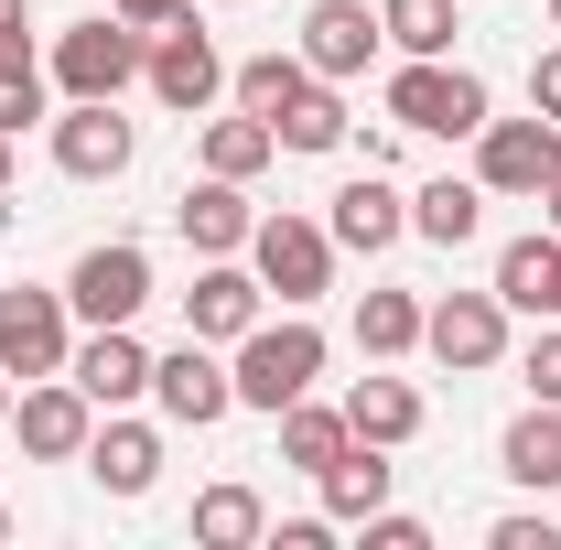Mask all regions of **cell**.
Listing matches in <instances>:
<instances>
[{
  "mask_svg": "<svg viewBox=\"0 0 561 550\" xmlns=\"http://www.w3.org/2000/svg\"><path fill=\"white\" fill-rule=\"evenodd\" d=\"M227 378H238V411H271L280 421L313 378H324V335L280 302V324H249V335H238V367H227Z\"/></svg>",
  "mask_w": 561,
  "mask_h": 550,
  "instance_id": "cell-1",
  "label": "cell"
},
{
  "mask_svg": "<svg viewBox=\"0 0 561 550\" xmlns=\"http://www.w3.org/2000/svg\"><path fill=\"white\" fill-rule=\"evenodd\" d=\"M389 119H400V130H432V140H476L496 108H486V76H476V66L411 55V66L389 76Z\"/></svg>",
  "mask_w": 561,
  "mask_h": 550,
  "instance_id": "cell-2",
  "label": "cell"
},
{
  "mask_svg": "<svg viewBox=\"0 0 561 550\" xmlns=\"http://www.w3.org/2000/svg\"><path fill=\"white\" fill-rule=\"evenodd\" d=\"M140 66H151V33L119 22V11H87V22L55 33V87L66 98H130Z\"/></svg>",
  "mask_w": 561,
  "mask_h": 550,
  "instance_id": "cell-3",
  "label": "cell"
},
{
  "mask_svg": "<svg viewBox=\"0 0 561 550\" xmlns=\"http://www.w3.org/2000/svg\"><path fill=\"white\" fill-rule=\"evenodd\" d=\"M249 271H260V291H280V302H291V313H302V302H324V291H335V227H313V216H260V227H249Z\"/></svg>",
  "mask_w": 561,
  "mask_h": 550,
  "instance_id": "cell-4",
  "label": "cell"
},
{
  "mask_svg": "<svg viewBox=\"0 0 561 550\" xmlns=\"http://www.w3.org/2000/svg\"><path fill=\"white\" fill-rule=\"evenodd\" d=\"M140 87H151L173 119H206V108H216V87H227V55H216L206 22H195V0H184L162 33H151V66H140Z\"/></svg>",
  "mask_w": 561,
  "mask_h": 550,
  "instance_id": "cell-5",
  "label": "cell"
},
{
  "mask_svg": "<svg viewBox=\"0 0 561 550\" xmlns=\"http://www.w3.org/2000/svg\"><path fill=\"white\" fill-rule=\"evenodd\" d=\"M551 173H561V119H486L476 130V184L486 195H518V206H540L551 195Z\"/></svg>",
  "mask_w": 561,
  "mask_h": 550,
  "instance_id": "cell-6",
  "label": "cell"
},
{
  "mask_svg": "<svg viewBox=\"0 0 561 550\" xmlns=\"http://www.w3.org/2000/svg\"><path fill=\"white\" fill-rule=\"evenodd\" d=\"M66 356H76V302L66 291H0V367L11 378H66Z\"/></svg>",
  "mask_w": 561,
  "mask_h": 550,
  "instance_id": "cell-7",
  "label": "cell"
},
{
  "mask_svg": "<svg viewBox=\"0 0 561 550\" xmlns=\"http://www.w3.org/2000/svg\"><path fill=\"white\" fill-rule=\"evenodd\" d=\"M421 345H432L454 378H476V367L507 356V302H496V291H432V302H421Z\"/></svg>",
  "mask_w": 561,
  "mask_h": 550,
  "instance_id": "cell-8",
  "label": "cell"
},
{
  "mask_svg": "<svg viewBox=\"0 0 561 550\" xmlns=\"http://www.w3.org/2000/svg\"><path fill=\"white\" fill-rule=\"evenodd\" d=\"M11 432H22V454H33V465H87L98 400H87L76 378H22V400H11Z\"/></svg>",
  "mask_w": 561,
  "mask_h": 550,
  "instance_id": "cell-9",
  "label": "cell"
},
{
  "mask_svg": "<svg viewBox=\"0 0 561 550\" xmlns=\"http://www.w3.org/2000/svg\"><path fill=\"white\" fill-rule=\"evenodd\" d=\"M66 302L87 324H140V302H151V249H140V238H98L66 271Z\"/></svg>",
  "mask_w": 561,
  "mask_h": 550,
  "instance_id": "cell-10",
  "label": "cell"
},
{
  "mask_svg": "<svg viewBox=\"0 0 561 550\" xmlns=\"http://www.w3.org/2000/svg\"><path fill=\"white\" fill-rule=\"evenodd\" d=\"M130 151H140V130L119 119V98H66V119H55V173H76V184H119Z\"/></svg>",
  "mask_w": 561,
  "mask_h": 550,
  "instance_id": "cell-11",
  "label": "cell"
},
{
  "mask_svg": "<svg viewBox=\"0 0 561 550\" xmlns=\"http://www.w3.org/2000/svg\"><path fill=\"white\" fill-rule=\"evenodd\" d=\"M378 44H389V22H378L367 0H313V11H302V44H291V55L324 76V87H346V76H367V66H378Z\"/></svg>",
  "mask_w": 561,
  "mask_h": 550,
  "instance_id": "cell-12",
  "label": "cell"
},
{
  "mask_svg": "<svg viewBox=\"0 0 561 550\" xmlns=\"http://www.w3.org/2000/svg\"><path fill=\"white\" fill-rule=\"evenodd\" d=\"M151 400H162V421H184V432H216V421L238 411V378L206 356V335H184L173 356H151Z\"/></svg>",
  "mask_w": 561,
  "mask_h": 550,
  "instance_id": "cell-13",
  "label": "cell"
},
{
  "mask_svg": "<svg viewBox=\"0 0 561 550\" xmlns=\"http://www.w3.org/2000/svg\"><path fill=\"white\" fill-rule=\"evenodd\" d=\"M66 378L98 411H130V400H151V345H140L130 324H87V345L66 356Z\"/></svg>",
  "mask_w": 561,
  "mask_h": 550,
  "instance_id": "cell-14",
  "label": "cell"
},
{
  "mask_svg": "<svg viewBox=\"0 0 561 550\" xmlns=\"http://www.w3.org/2000/svg\"><path fill=\"white\" fill-rule=\"evenodd\" d=\"M324 227H335V249L378 260V249H400V238H411V195H400V184H389V173L367 162L346 195H335V216H324Z\"/></svg>",
  "mask_w": 561,
  "mask_h": 550,
  "instance_id": "cell-15",
  "label": "cell"
},
{
  "mask_svg": "<svg viewBox=\"0 0 561 550\" xmlns=\"http://www.w3.org/2000/svg\"><path fill=\"white\" fill-rule=\"evenodd\" d=\"M249 324H260V271H238V260H206V271H195V291H184V335L238 345Z\"/></svg>",
  "mask_w": 561,
  "mask_h": 550,
  "instance_id": "cell-16",
  "label": "cell"
},
{
  "mask_svg": "<svg viewBox=\"0 0 561 550\" xmlns=\"http://www.w3.org/2000/svg\"><path fill=\"white\" fill-rule=\"evenodd\" d=\"M87 475L108 485V496H151V485H162V432L98 411V432H87Z\"/></svg>",
  "mask_w": 561,
  "mask_h": 550,
  "instance_id": "cell-17",
  "label": "cell"
},
{
  "mask_svg": "<svg viewBox=\"0 0 561 550\" xmlns=\"http://www.w3.org/2000/svg\"><path fill=\"white\" fill-rule=\"evenodd\" d=\"M173 227H184V249H195V260H238L260 216H249V195H238L227 173H206V184H184V206H173Z\"/></svg>",
  "mask_w": 561,
  "mask_h": 550,
  "instance_id": "cell-18",
  "label": "cell"
},
{
  "mask_svg": "<svg viewBox=\"0 0 561 550\" xmlns=\"http://www.w3.org/2000/svg\"><path fill=\"white\" fill-rule=\"evenodd\" d=\"M486 291L507 302V313H540V324H551V302H561V238H551V227L507 238V249H496V280H486Z\"/></svg>",
  "mask_w": 561,
  "mask_h": 550,
  "instance_id": "cell-19",
  "label": "cell"
},
{
  "mask_svg": "<svg viewBox=\"0 0 561 550\" xmlns=\"http://www.w3.org/2000/svg\"><path fill=\"white\" fill-rule=\"evenodd\" d=\"M496 475L529 485V496H551V485H561V400H529V411L496 432Z\"/></svg>",
  "mask_w": 561,
  "mask_h": 550,
  "instance_id": "cell-20",
  "label": "cell"
},
{
  "mask_svg": "<svg viewBox=\"0 0 561 550\" xmlns=\"http://www.w3.org/2000/svg\"><path fill=\"white\" fill-rule=\"evenodd\" d=\"M313 485H324V518H335V529H356L367 507H389L400 465H389V443H346V454H335V465H324Z\"/></svg>",
  "mask_w": 561,
  "mask_h": 550,
  "instance_id": "cell-21",
  "label": "cell"
},
{
  "mask_svg": "<svg viewBox=\"0 0 561 550\" xmlns=\"http://www.w3.org/2000/svg\"><path fill=\"white\" fill-rule=\"evenodd\" d=\"M346 432L400 454V443L421 432V389H411V378H356V389H346Z\"/></svg>",
  "mask_w": 561,
  "mask_h": 550,
  "instance_id": "cell-22",
  "label": "cell"
},
{
  "mask_svg": "<svg viewBox=\"0 0 561 550\" xmlns=\"http://www.w3.org/2000/svg\"><path fill=\"white\" fill-rule=\"evenodd\" d=\"M356 432H346V400H335V411H324V400H313V389H302V400H291V411H280V465H302V475H324V465H335V454H346Z\"/></svg>",
  "mask_w": 561,
  "mask_h": 550,
  "instance_id": "cell-23",
  "label": "cell"
},
{
  "mask_svg": "<svg viewBox=\"0 0 561 550\" xmlns=\"http://www.w3.org/2000/svg\"><path fill=\"white\" fill-rule=\"evenodd\" d=\"M476 227H486V184H454V173H443V184L411 195V238H432V249H465Z\"/></svg>",
  "mask_w": 561,
  "mask_h": 550,
  "instance_id": "cell-24",
  "label": "cell"
},
{
  "mask_svg": "<svg viewBox=\"0 0 561 550\" xmlns=\"http://www.w3.org/2000/svg\"><path fill=\"white\" fill-rule=\"evenodd\" d=\"M249 540H271L260 485H206V496H195V550H249Z\"/></svg>",
  "mask_w": 561,
  "mask_h": 550,
  "instance_id": "cell-25",
  "label": "cell"
},
{
  "mask_svg": "<svg viewBox=\"0 0 561 550\" xmlns=\"http://www.w3.org/2000/svg\"><path fill=\"white\" fill-rule=\"evenodd\" d=\"M421 345V291H356V356H411Z\"/></svg>",
  "mask_w": 561,
  "mask_h": 550,
  "instance_id": "cell-26",
  "label": "cell"
},
{
  "mask_svg": "<svg viewBox=\"0 0 561 550\" xmlns=\"http://www.w3.org/2000/svg\"><path fill=\"white\" fill-rule=\"evenodd\" d=\"M271 130H280V151H346V130H356V119H346V98H335V87L313 76V87H302V98L280 108Z\"/></svg>",
  "mask_w": 561,
  "mask_h": 550,
  "instance_id": "cell-27",
  "label": "cell"
},
{
  "mask_svg": "<svg viewBox=\"0 0 561 550\" xmlns=\"http://www.w3.org/2000/svg\"><path fill=\"white\" fill-rule=\"evenodd\" d=\"M271 151H280V130L260 119V108H238V119H206V173H227V184H249Z\"/></svg>",
  "mask_w": 561,
  "mask_h": 550,
  "instance_id": "cell-28",
  "label": "cell"
},
{
  "mask_svg": "<svg viewBox=\"0 0 561 550\" xmlns=\"http://www.w3.org/2000/svg\"><path fill=\"white\" fill-rule=\"evenodd\" d=\"M227 87H238V108H260V119H280V108H291V98L313 87V66H302L291 44H271V55H249V66L227 76Z\"/></svg>",
  "mask_w": 561,
  "mask_h": 550,
  "instance_id": "cell-29",
  "label": "cell"
},
{
  "mask_svg": "<svg viewBox=\"0 0 561 550\" xmlns=\"http://www.w3.org/2000/svg\"><path fill=\"white\" fill-rule=\"evenodd\" d=\"M378 22H389V44H400V55H454L465 0H378Z\"/></svg>",
  "mask_w": 561,
  "mask_h": 550,
  "instance_id": "cell-30",
  "label": "cell"
},
{
  "mask_svg": "<svg viewBox=\"0 0 561 550\" xmlns=\"http://www.w3.org/2000/svg\"><path fill=\"white\" fill-rule=\"evenodd\" d=\"M33 119H55V108H44V66L22 55V66H0V130L22 140V130H33Z\"/></svg>",
  "mask_w": 561,
  "mask_h": 550,
  "instance_id": "cell-31",
  "label": "cell"
},
{
  "mask_svg": "<svg viewBox=\"0 0 561 550\" xmlns=\"http://www.w3.org/2000/svg\"><path fill=\"white\" fill-rule=\"evenodd\" d=\"M356 540H367V550H432V529L400 518V507H367V518H356Z\"/></svg>",
  "mask_w": 561,
  "mask_h": 550,
  "instance_id": "cell-32",
  "label": "cell"
},
{
  "mask_svg": "<svg viewBox=\"0 0 561 550\" xmlns=\"http://www.w3.org/2000/svg\"><path fill=\"white\" fill-rule=\"evenodd\" d=\"M518 378H529V400H561V324H540V335H529Z\"/></svg>",
  "mask_w": 561,
  "mask_h": 550,
  "instance_id": "cell-33",
  "label": "cell"
},
{
  "mask_svg": "<svg viewBox=\"0 0 561 550\" xmlns=\"http://www.w3.org/2000/svg\"><path fill=\"white\" fill-rule=\"evenodd\" d=\"M486 550H561V529L540 518V507H507V518L486 529Z\"/></svg>",
  "mask_w": 561,
  "mask_h": 550,
  "instance_id": "cell-34",
  "label": "cell"
},
{
  "mask_svg": "<svg viewBox=\"0 0 561 550\" xmlns=\"http://www.w3.org/2000/svg\"><path fill=\"white\" fill-rule=\"evenodd\" d=\"M529 108L561 119V44H551V55H529Z\"/></svg>",
  "mask_w": 561,
  "mask_h": 550,
  "instance_id": "cell-35",
  "label": "cell"
},
{
  "mask_svg": "<svg viewBox=\"0 0 561 550\" xmlns=\"http://www.w3.org/2000/svg\"><path fill=\"white\" fill-rule=\"evenodd\" d=\"M271 550H335V518H280Z\"/></svg>",
  "mask_w": 561,
  "mask_h": 550,
  "instance_id": "cell-36",
  "label": "cell"
},
{
  "mask_svg": "<svg viewBox=\"0 0 561 550\" xmlns=\"http://www.w3.org/2000/svg\"><path fill=\"white\" fill-rule=\"evenodd\" d=\"M108 11H119V22H140V33H162V22H173L184 0H108Z\"/></svg>",
  "mask_w": 561,
  "mask_h": 550,
  "instance_id": "cell-37",
  "label": "cell"
},
{
  "mask_svg": "<svg viewBox=\"0 0 561 550\" xmlns=\"http://www.w3.org/2000/svg\"><path fill=\"white\" fill-rule=\"evenodd\" d=\"M540 227H551V238H561V173H551V195H540Z\"/></svg>",
  "mask_w": 561,
  "mask_h": 550,
  "instance_id": "cell-38",
  "label": "cell"
},
{
  "mask_svg": "<svg viewBox=\"0 0 561 550\" xmlns=\"http://www.w3.org/2000/svg\"><path fill=\"white\" fill-rule=\"evenodd\" d=\"M11 22H33V11H22V0H0V33H11Z\"/></svg>",
  "mask_w": 561,
  "mask_h": 550,
  "instance_id": "cell-39",
  "label": "cell"
},
{
  "mask_svg": "<svg viewBox=\"0 0 561 550\" xmlns=\"http://www.w3.org/2000/svg\"><path fill=\"white\" fill-rule=\"evenodd\" d=\"M0 195H11V130H0Z\"/></svg>",
  "mask_w": 561,
  "mask_h": 550,
  "instance_id": "cell-40",
  "label": "cell"
},
{
  "mask_svg": "<svg viewBox=\"0 0 561 550\" xmlns=\"http://www.w3.org/2000/svg\"><path fill=\"white\" fill-rule=\"evenodd\" d=\"M0 432H11V367H0Z\"/></svg>",
  "mask_w": 561,
  "mask_h": 550,
  "instance_id": "cell-41",
  "label": "cell"
},
{
  "mask_svg": "<svg viewBox=\"0 0 561 550\" xmlns=\"http://www.w3.org/2000/svg\"><path fill=\"white\" fill-rule=\"evenodd\" d=\"M0 540H11V507H0Z\"/></svg>",
  "mask_w": 561,
  "mask_h": 550,
  "instance_id": "cell-42",
  "label": "cell"
},
{
  "mask_svg": "<svg viewBox=\"0 0 561 550\" xmlns=\"http://www.w3.org/2000/svg\"><path fill=\"white\" fill-rule=\"evenodd\" d=\"M551 33H561V0H551Z\"/></svg>",
  "mask_w": 561,
  "mask_h": 550,
  "instance_id": "cell-43",
  "label": "cell"
},
{
  "mask_svg": "<svg viewBox=\"0 0 561 550\" xmlns=\"http://www.w3.org/2000/svg\"><path fill=\"white\" fill-rule=\"evenodd\" d=\"M551 324H561V302H551Z\"/></svg>",
  "mask_w": 561,
  "mask_h": 550,
  "instance_id": "cell-44",
  "label": "cell"
},
{
  "mask_svg": "<svg viewBox=\"0 0 561 550\" xmlns=\"http://www.w3.org/2000/svg\"><path fill=\"white\" fill-rule=\"evenodd\" d=\"M227 11H238V0H227Z\"/></svg>",
  "mask_w": 561,
  "mask_h": 550,
  "instance_id": "cell-45",
  "label": "cell"
}]
</instances>
